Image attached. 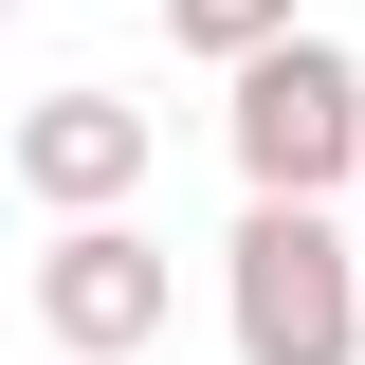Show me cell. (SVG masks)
I'll use <instances>...</instances> for the list:
<instances>
[{
  "label": "cell",
  "instance_id": "1",
  "mask_svg": "<svg viewBox=\"0 0 365 365\" xmlns=\"http://www.w3.org/2000/svg\"><path fill=\"white\" fill-rule=\"evenodd\" d=\"M220 329H237V365H365V237L329 201H237Z\"/></svg>",
  "mask_w": 365,
  "mask_h": 365
},
{
  "label": "cell",
  "instance_id": "2",
  "mask_svg": "<svg viewBox=\"0 0 365 365\" xmlns=\"http://www.w3.org/2000/svg\"><path fill=\"white\" fill-rule=\"evenodd\" d=\"M220 146H237V201H347L365 182V55L274 37L256 73H220Z\"/></svg>",
  "mask_w": 365,
  "mask_h": 365
},
{
  "label": "cell",
  "instance_id": "3",
  "mask_svg": "<svg viewBox=\"0 0 365 365\" xmlns=\"http://www.w3.org/2000/svg\"><path fill=\"white\" fill-rule=\"evenodd\" d=\"M182 311V274L146 220H37V347L55 365H146Z\"/></svg>",
  "mask_w": 365,
  "mask_h": 365
},
{
  "label": "cell",
  "instance_id": "4",
  "mask_svg": "<svg viewBox=\"0 0 365 365\" xmlns=\"http://www.w3.org/2000/svg\"><path fill=\"white\" fill-rule=\"evenodd\" d=\"M0 165H19L37 220H128V201H146V110H128L110 73H55L37 110L0 128Z\"/></svg>",
  "mask_w": 365,
  "mask_h": 365
},
{
  "label": "cell",
  "instance_id": "5",
  "mask_svg": "<svg viewBox=\"0 0 365 365\" xmlns=\"http://www.w3.org/2000/svg\"><path fill=\"white\" fill-rule=\"evenodd\" d=\"M146 19H165V37L201 55V73H256L274 37H311V0H146Z\"/></svg>",
  "mask_w": 365,
  "mask_h": 365
}]
</instances>
